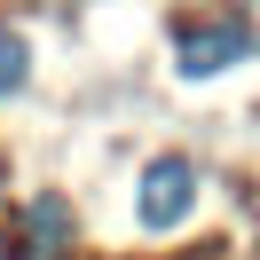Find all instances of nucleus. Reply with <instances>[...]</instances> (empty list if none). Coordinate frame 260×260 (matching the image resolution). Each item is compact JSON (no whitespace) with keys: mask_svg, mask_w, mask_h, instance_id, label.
Returning a JSON list of instances; mask_svg holds the SVG:
<instances>
[{"mask_svg":"<svg viewBox=\"0 0 260 260\" xmlns=\"http://www.w3.org/2000/svg\"><path fill=\"white\" fill-rule=\"evenodd\" d=\"M252 16H213V24H181L174 32V63L189 71V79H213V71H229V63H244L252 55Z\"/></svg>","mask_w":260,"mask_h":260,"instance_id":"nucleus-1","label":"nucleus"},{"mask_svg":"<svg viewBox=\"0 0 260 260\" xmlns=\"http://www.w3.org/2000/svg\"><path fill=\"white\" fill-rule=\"evenodd\" d=\"M189 197H197L189 158H158V166L142 174V197H134V213H142V229H174L181 213H189Z\"/></svg>","mask_w":260,"mask_h":260,"instance_id":"nucleus-2","label":"nucleus"},{"mask_svg":"<svg viewBox=\"0 0 260 260\" xmlns=\"http://www.w3.org/2000/svg\"><path fill=\"white\" fill-rule=\"evenodd\" d=\"M24 252L16 260H63V244H71V205L63 197H32V205H24Z\"/></svg>","mask_w":260,"mask_h":260,"instance_id":"nucleus-3","label":"nucleus"},{"mask_svg":"<svg viewBox=\"0 0 260 260\" xmlns=\"http://www.w3.org/2000/svg\"><path fill=\"white\" fill-rule=\"evenodd\" d=\"M24 71H32V48H24V40L0 24V95H16V87H24Z\"/></svg>","mask_w":260,"mask_h":260,"instance_id":"nucleus-4","label":"nucleus"}]
</instances>
